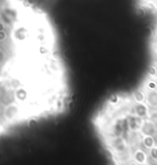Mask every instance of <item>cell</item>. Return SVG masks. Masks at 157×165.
Here are the masks:
<instances>
[{"label": "cell", "mask_w": 157, "mask_h": 165, "mask_svg": "<svg viewBox=\"0 0 157 165\" xmlns=\"http://www.w3.org/2000/svg\"><path fill=\"white\" fill-rule=\"evenodd\" d=\"M132 98H133V101H134L135 103H141L144 99V96L141 91L136 90L133 93Z\"/></svg>", "instance_id": "2"}, {"label": "cell", "mask_w": 157, "mask_h": 165, "mask_svg": "<svg viewBox=\"0 0 157 165\" xmlns=\"http://www.w3.org/2000/svg\"><path fill=\"white\" fill-rule=\"evenodd\" d=\"M125 116H126L129 131H137V130L141 126L140 123V117L133 114H128Z\"/></svg>", "instance_id": "1"}]
</instances>
